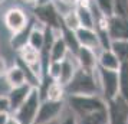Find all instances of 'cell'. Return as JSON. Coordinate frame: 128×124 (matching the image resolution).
Listing matches in <instances>:
<instances>
[{"mask_svg": "<svg viewBox=\"0 0 128 124\" xmlns=\"http://www.w3.org/2000/svg\"><path fill=\"white\" fill-rule=\"evenodd\" d=\"M65 92L66 95H99L96 71L91 74L78 68L72 81L65 87Z\"/></svg>", "mask_w": 128, "mask_h": 124, "instance_id": "6da1fadb", "label": "cell"}, {"mask_svg": "<svg viewBox=\"0 0 128 124\" xmlns=\"http://www.w3.org/2000/svg\"><path fill=\"white\" fill-rule=\"evenodd\" d=\"M66 104L76 118L106 108V101L101 95H68Z\"/></svg>", "mask_w": 128, "mask_h": 124, "instance_id": "7a4b0ae2", "label": "cell"}, {"mask_svg": "<svg viewBox=\"0 0 128 124\" xmlns=\"http://www.w3.org/2000/svg\"><path fill=\"white\" fill-rule=\"evenodd\" d=\"M42 102V94L39 88H32L30 94L28 95V98L24 100V102L19 107L16 111L12 112V115L18 120L20 124H33L36 117V112L39 110V105Z\"/></svg>", "mask_w": 128, "mask_h": 124, "instance_id": "3957f363", "label": "cell"}, {"mask_svg": "<svg viewBox=\"0 0 128 124\" xmlns=\"http://www.w3.org/2000/svg\"><path fill=\"white\" fill-rule=\"evenodd\" d=\"M65 101H49L42 100L39 110L36 112L33 124H53L65 111Z\"/></svg>", "mask_w": 128, "mask_h": 124, "instance_id": "277c9868", "label": "cell"}, {"mask_svg": "<svg viewBox=\"0 0 128 124\" xmlns=\"http://www.w3.org/2000/svg\"><path fill=\"white\" fill-rule=\"evenodd\" d=\"M99 92L105 101H111L118 97V71H108L98 68L96 69Z\"/></svg>", "mask_w": 128, "mask_h": 124, "instance_id": "5b68a950", "label": "cell"}, {"mask_svg": "<svg viewBox=\"0 0 128 124\" xmlns=\"http://www.w3.org/2000/svg\"><path fill=\"white\" fill-rule=\"evenodd\" d=\"M29 20L30 19L28 16V13L22 7L18 6L9 7L3 15V25L6 26V29L10 33H16V32H20L22 29H24L29 23Z\"/></svg>", "mask_w": 128, "mask_h": 124, "instance_id": "8992f818", "label": "cell"}, {"mask_svg": "<svg viewBox=\"0 0 128 124\" xmlns=\"http://www.w3.org/2000/svg\"><path fill=\"white\" fill-rule=\"evenodd\" d=\"M35 19L42 23L45 28H62V18L59 16L53 3L48 5H39L33 7Z\"/></svg>", "mask_w": 128, "mask_h": 124, "instance_id": "52a82bcc", "label": "cell"}, {"mask_svg": "<svg viewBox=\"0 0 128 124\" xmlns=\"http://www.w3.org/2000/svg\"><path fill=\"white\" fill-rule=\"evenodd\" d=\"M108 124H128V102L122 97L106 101Z\"/></svg>", "mask_w": 128, "mask_h": 124, "instance_id": "ba28073f", "label": "cell"}, {"mask_svg": "<svg viewBox=\"0 0 128 124\" xmlns=\"http://www.w3.org/2000/svg\"><path fill=\"white\" fill-rule=\"evenodd\" d=\"M106 32L112 41H127L128 42V19H121L111 16L106 19Z\"/></svg>", "mask_w": 128, "mask_h": 124, "instance_id": "9c48e42d", "label": "cell"}, {"mask_svg": "<svg viewBox=\"0 0 128 124\" xmlns=\"http://www.w3.org/2000/svg\"><path fill=\"white\" fill-rule=\"evenodd\" d=\"M75 56V61L78 64V68L82 69L85 72H95L96 68H98V53L92 51V49H88V48L79 46L78 52L74 55Z\"/></svg>", "mask_w": 128, "mask_h": 124, "instance_id": "30bf717a", "label": "cell"}, {"mask_svg": "<svg viewBox=\"0 0 128 124\" xmlns=\"http://www.w3.org/2000/svg\"><path fill=\"white\" fill-rule=\"evenodd\" d=\"M32 85L30 84H23L20 87H14V88H9L7 91V100H9V104H10V111H16L19 107L24 102V100L28 98V95L30 94L32 91Z\"/></svg>", "mask_w": 128, "mask_h": 124, "instance_id": "8fae6325", "label": "cell"}, {"mask_svg": "<svg viewBox=\"0 0 128 124\" xmlns=\"http://www.w3.org/2000/svg\"><path fill=\"white\" fill-rule=\"evenodd\" d=\"M75 35H76V39H78L79 46L92 49V51H95V52L101 51L99 41H98V35H96L95 29H85V28H79V29L75 30Z\"/></svg>", "mask_w": 128, "mask_h": 124, "instance_id": "7c38bea8", "label": "cell"}, {"mask_svg": "<svg viewBox=\"0 0 128 124\" xmlns=\"http://www.w3.org/2000/svg\"><path fill=\"white\" fill-rule=\"evenodd\" d=\"M76 69H78V64L75 61V56L69 53L66 58L60 62V75H59V79L56 82H59L60 85L66 87L68 84L72 81V78L75 75Z\"/></svg>", "mask_w": 128, "mask_h": 124, "instance_id": "4fadbf2b", "label": "cell"}, {"mask_svg": "<svg viewBox=\"0 0 128 124\" xmlns=\"http://www.w3.org/2000/svg\"><path fill=\"white\" fill-rule=\"evenodd\" d=\"M4 81L9 88H14V87H20V85L26 84V75H24L23 68L18 62L9 66L6 75H4Z\"/></svg>", "mask_w": 128, "mask_h": 124, "instance_id": "5bb4252c", "label": "cell"}, {"mask_svg": "<svg viewBox=\"0 0 128 124\" xmlns=\"http://www.w3.org/2000/svg\"><path fill=\"white\" fill-rule=\"evenodd\" d=\"M45 29L46 28L43 25L39 23L36 19H33V26H32V30H30L28 45L35 48L36 51H39V52H42L43 45H45Z\"/></svg>", "mask_w": 128, "mask_h": 124, "instance_id": "9a60e30c", "label": "cell"}, {"mask_svg": "<svg viewBox=\"0 0 128 124\" xmlns=\"http://www.w3.org/2000/svg\"><path fill=\"white\" fill-rule=\"evenodd\" d=\"M96 58H98V68H102V69L118 71V68L121 65V62L118 61L115 53L111 49H101Z\"/></svg>", "mask_w": 128, "mask_h": 124, "instance_id": "2e32d148", "label": "cell"}, {"mask_svg": "<svg viewBox=\"0 0 128 124\" xmlns=\"http://www.w3.org/2000/svg\"><path fill=\"white\" fill-rule=\"evenodd\" d=\"M32 26H33V20H29V23H28V26L24 29H22L20 32H16V33H12V36H10V46H12V49H14L18 52L19 49H22L23 46L28 45Z\"/></svg>", "mask_w": 128, "mask_h": 124, "instance_id": "e0dca14e", "label": "cell"}, {"mask_svg": "<svg viewBox=\"0 0 128 124\" xmlns=\"http://www.w3.org/2000/svg\"><path fill=\"white\" fill-rule=\"evenodd\" d=\"M18 56H19V61L24 64L26 66H30L36 64V62H39L42 61V53L39 51H36L35 48H32L30 45H26L23 46L22 49H19L18 51Z\"/></svg>", "mask_w": 128, "mask_h": 124, "instance_id": "ac0fdd59", "label": "cell"}, {"mask_svg": "<svg viewBox=\"0 0 128 124\" xmlns=\"http://www.w3.org/2000/svg\"><path fill=\"white\" fill-rule=\"evenodd\" d=\"M68 55H69V51H68V48H66V45H65L62 36L58 38L56 41L53 42L52 48H50V51H49V53H48L49 61H52V62H62Z\"/></svg>", "mask_w": 128, "mask_h": 124, "instance_id": "d6986e66", "label": "cell"}, {"mask_svg": "<svg viewBox=\"0 0 128 124\" xmlns=\"http://www.w3.org/2000/svg\"><path fill=\"white\" fill-rule=\"evenodd\" d=\"M66 92H65V87L60 85L56 81H50L45 87V98L43 100L49 101H65Z\"/></svg>", "mask_w": 128, "mask_h": 124, "instance_id": "ffe728a7", "label": "cell"}, {"mask_svg": "<svg viewBox=\"0 0 128 124\" xmlns=\"http://www.w3.org/2000/svg\"><path fill=\"white\" fill-rule=\"evenodd\" d=\"M118 95L128 102V62H121L118 68Z\"/></svg>", "mask_w": 128, "mask_h": 124, "instance_id": "44dd1931", "label": "cell"}, {"mask_svg": "<svg viewBox=\"0 0 128 124\" xmlns=\"http://www.w3.org/2000/svg\"><path fill=\"white\" fill-rule=\"evenodd\" d=\"M75 12L79 20L81 28L85 29H95V20H94V13L91 10V7L85 6H75Z\"/></svg>", "mask_w": 128, "mask_h": 124, "instance_id": "7402d4cb", "label": "cell"}, {"mask_svg": "<svg viewBox=\"0 0 128 124\" xmlns=\"http://www.w3.org/2000/svg\"><path fill=\"white\" fill-rule=\"evenodd\" d=\"M79 124H108V112L106 108L105 110H99V111L91 112L88 115L78 118Z\"/></svg>", "mask_w": 128, "mask_h": 124, "instance_id": "603a6c76", "label": "cell"}, {"mask_svg": "<svg viewBox=\"0 0 128 124\" xmlns=\"http://www.w3.org/2000/svg\"><path fill=\"white\" fill-rule=\"evenodd\" d=\"M62 39H64V42H65V45H66V48H68L69 53L75 55V53L78 52V49H79V43H78L75 32L66 29V28L62 26Z\"/></svg>", "mask_w": 128, "mask_h": 124, "instance_id": "cb8c5ba5", "label": "cell"}, {"mask_svg": "<svg viewBox=\"0 0 128 124\" xmlns=\"http://www.w3.org/2000/svg\"><path fill=\"white\" fill-rule=\"evenodd\" d=\"M120 62H128V42L127 41H112L111 48Z\"/></svg>", "mask_w": 128, "mask_h": 124, "instance_id": "d4e9b609", "label": "cell"}, {"mask_svg": "<svg viewBox=\"0 0 128 124\" xmlns=\"http://www.w3.org/2000/svg\"><path fill=\"white\" fill-rule=\"evenodd\" d=\"M62 26L66 28V29H69V30H74V32L81 28L79 20H78V16H76V12H75V7L70 9L69 12H66L62 16Z\"/></svg>", "mask_w": 128, "mask_h": 124, "instance_id": "484cf974", "label": "cell"}, {"mask_svg": "<svg viewBox=\"0 0 128 124\" xmlns=\"http://www.w3.org/2000/svg\"><path fill=\"white\" fill-rule=\"evenodd\" d=\"M94 5L104 18H111L114 10V0H94Z\"/></svg>", "mask_w": 128, "mask_h": 124, "instance_id": "4316f807", "label": "cell"}, {"mask_svg": "<svg viewBox=\"0 0 128 124\" xmlns=\"http://www.w3.org/2000/svg\"><path fill=\"white\" fill-rule=\"evenodd\" d=\"M112 16L121 19H128V0H114Z\"/></svg>", "mask_w": 128, "mask_h": 124, "instance_id": "83f0119b", "label": "cell"}, {"mask_svg": "<svg viewBox=\"0 0 128 124\" xmlns=\"http://www.w3.org/2000/svg\"><path fill=\"white\" fill-rule=\"evenodd\" d=\"M56 123H58V124H79V123H78L76 115L70 111L69 108H68L66 111L62 112V115L58 118V121H56Z\"/></svg>", "mask_w": 128, "mask_h": 124, "instance_id": "f1b7e54d", "label": "cell"}, {"mask_svg": "<svg viewBox=\"0 0 128 124\" xmlns=\"http://www.w3.org/2000/svg\"><path fill=\"white\" fill-rule=\"evenodd\" d=\"M0 112H10V104L7 100V95H0Z\"/></svg>", "mask_w": 128, "mask_h": 124, "instance_id": "f546056e", "label": "cell"}, {"mask_svg": "<svg viewBox=\"0 0 128 124\" xmlns=\"http://www.w3.org/2000/svg\"><path fill=\"white\" fill-rule=\"evenodd\" d=\"M7 69H9V65H7L6 59L3 58V56H0V78H4Z\"/></svg>", "mask_w": 128, "mask_h": 124, "instance_id": "4dcf8cb0", "label": "cell"}, {"mask_svg": "<svg viewBox=\"0 0 128 124\" xmlns=\"http://www.w3.org/2000/svg\"><path fill=\"white\" fill-rule=\"evenodd\" d=\"M10 115H12L10 112H0V124H7Z\"/></svg>", "mask_w": 128, "mask_h": 124, "instance_id": "1f68e13d", "label": "cell"}, {"mask_svg": "<svg viewBox=\"0 0 128 124\" xmlns=\"http://www.w3.org/2000/svg\"><path fill=\"white\" fill-rule=\"evenodd\" d=\"M7 124H20V123H19V121H18V120H16L14 117H13V115H10V118H9Z\"/></svg>", "mask_w": 128, "mask_h": 124, "instance_id": "d6a6232c", "label": "cell"}, {"mask_svg": "<svg viewBox=\"0 0 128 124\" xmlns=\"http://www.w3.org/2000/svg\"><path fill=\"white\" fill-rule=\"evenodd\" d=\"M23 3H26V5H33L35 6V3H36V0H22Z\"/></svg>", "mask_w": 128, "mask_h": 124, "instance_id": "836d02e7", "label": "cell"}, {"mask_svg": "<svg viewBox=\"0 0 128 124\" xmlns=\"http://www.w3.org/2000/svg\"><path fill=\"white\" fill-rule=\"evenodd\" d=\"M4 2H6V0H0V5H2V3H4Z\"/></svg>", "mask_w": 128, "mask_h": 124, "instance_id": "e575fe53", "label": "cell"}]
</instances>
